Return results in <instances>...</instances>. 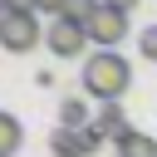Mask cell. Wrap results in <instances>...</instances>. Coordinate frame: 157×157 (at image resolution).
Returning <instances> with one entry per match:
<instances>
[{
  "instance_id": "4fadbf2b",
  "label": "cell",
  "mask_w": 157,
  "mask_h": 157,
  "mask_svg": "<svg viewBox=\"0 0 157 157\" xmlns=\"http://www.w3.org/2000/svg\"><path fill=\"white\" fill-rule=\"evenodd\" d=\"M39 10H44V15H54V20H59V10H64V0H39Z\"/></svg>"
},
{
  "instance_id": "6da1fadb",
  "label": "cell",
  "mask_w": 157,
  "mask_h": 157,
  "mask_svg": "<svg viewBox=\"0 0 157 157\" xmlns=\"http://www.w3.org/2000/svg\"><path fill=\"white\" fill-rule=\"evenodd\" d=\"M128 83H132V69H128V59H123L118 49H93V54L83 59V93H88V98H98V103H123Z\"/></svg>"
},
{
  "instance_id": "3957f363",
  "label": "cell",
  "mask_w": 157,
  "mask_h": 157,
  "mask_svg": "<svg viewBox=\"0 0 157 157\" xmlns=\"http://www.w3.org/2000/svg\"><path fill=\"white\" fill-rule=\"evenodd\" d=\"M39 39H44L39 15H20V10H10V15L0 20V44H5L10 54H29Z\"/></svg>"
},
{
  "instance_id": "9a60e30c",
  "label": "cell",
  "mask_w": 157,
  "mask_h": 157,
  "mask_svg": "<svg viewBox=\"0 0 157 157\" xmlns=\"http://www.w3.org/2000/svg\"><path fill=\"white\" fill-rule=\"evenodd\" d=\"M0 20H5V10H0Z\"/></svg>"
},
{
  "instance_id": "ba28073f",
  "label": "cell",
  "mask_w": 157,
  "mask_h": 157,
  "mask_svg": "<svg viewBox=\"0 0 157 157\" xmlns=\"http://www.w3.org/2000/svg\"><path fill=\"white\" fill-rule=\"evenodd\" d=\"M118 157H157V137H147V132H128V137L118 142Z\"/></svg>"
},
{
  "instance_id": "5bb4252c",
  "label": "cell",
  "mask_w": 157,
  "mask_h": 157,
  "mask_svg": "<svg viewBox=\"0 0 157 157\" xmlns=\"http://www.w3.org/2000/svg\"><path fill=\"white\" fill-rule=\"evenodd\" d=\"M108 5H113V10H123V15H128V10H132V5H137V0H108Z\"/></svg>"
},
{
  "instance_id": "30bf717a",
  "label": "cell",
  "mask_w": 157,
  "mask_h": 157,
  "mask_svg": "<svg viewBox=\"0 0 157 157\" xmlns=\"http://www.w3.org/2000/svg\"><path fill=\"white\" fill-rule=\"evenodd\" d=\"M98 5H103V0H64V10H59V20H69V25H88Z\"/></svg>"
},
{
  "instance_id": "52a82bcc",
  "label": "cell",
  "mask_w": 157,
  "mask_h": 157,
  "mask_svg": "<svg viewBox=\"0 0 157 157\" xmlns=\"http://www.w3.org/2000/svg\"><path fill=\"white\" fill-rule=\"evenodd\" d=\"M20 142H25V128H20V118L0 108V157H15V152H20Z\"/></svg>"
},
{
  "instance_id": "2e32d148",
  "label": "cell",
  "mask_w": 157,
  "mask_h": 157,
  "mask_svg": "<svg viewBox=\"0 0 157 157\" xmlns=\"http://www.w3.org/2000/svg\"><path fill=\"white\" fill-rule=\"evenodd\" d=\"M113 157H118V152H113Z\"/></svg>"
},
{
  "instance_id": "8fae6325",
  "label": "cell",
  "mask_w": 157,
  "mask_h": 157,
  "mask_svg": "<svg viewBox=\"0 0 157 157\" xmlns=\"http://www.w3.org/2000/svg\"><path fill=\"white\" fill-rule=\"evenodd\" d=\"M103 142H108V132H103L98 123H88V128H83V147L93 152V147H103Z\"/></svg>"
},
{
  "instance_id": "7c38bea8",
  "label": "cell",
  "mask_w": 157,
  "mask_h": 157,
  "mask_svg": "<svg viewBox=\"0 0 157 157\" xmlns=\"http://www.w3.org/2000/svg\"><path fill=\"white\" fill-rule=\"evenodd\" d=\"M137 49H142L147 59H157V25H152V29H142V39H137Z\"/></svg>"
},
{
  "instance_id": "9c48e42d",
  "label": "cell",
  "mask_w": 157,
  "mask_h": 157,
  "mask_svg": "<svg viewBox=\"0 0 157 157\" xmlns=\"http://www.w3.org/2000/svg\"><path fill=\"white\" fill-rule=\"evenodd\" d=\"M54 157H88V147H83V132H69V128H59V132H54Z\"/></svg>"
},
{
  "instance_id": "8992f818",
  "label": "cell",
  "mask_w": 157,
  "mask_h": 157,
  "mask_svg": "<svg viewBox=\"0 0 157 157\" xmlns=\"http://www.w3.org/2000/svg\"><path fill=\"white\" fill-rule=\"evenodd\" d=\"M93 123V113H88V103L78 98V93H69L64 103H59V128H69V132H83Z\"/></svg>"
},
{
  "instance_id": "277c9868",
  "label": "cell",
  "mask_w": 157,
  "mask_h": 157,
  "mask_svg": "<svg viewBox=\"0 0 157 157\" xmlns=\"http://www.w3.org/2000/svg\"><path fill=\"white\" fill-rule=\"evenodd\" d=\"M44 44H49V54H54V59H78V54L88 49V34H83V25L54 20V25L44 29Z\"/></svg>"
},
{
  "instance_id": "7a4b0ae2",
  "label": "cell",
  "mask_w": 157,
  "mask_h": 157,
  "mask_svg": "<svg viewBox=\"0 0 157 157\" xmlns=\"http://www.w3.org/2000/svg\"><path fill=\"white\" fill-rule=\"evenodd\" d=\"M83 34H88V44L93 49H118V39H128V15L123 10H113L108 0L93 10V20L83 25Z\"/></svg>"
},
{
  "instance_id": "5b68a950",
  "label": "cell",
  "mask_w": 157,
  "mask_h": 157,
  "mask_svg": "<svg viewBox=\"0 0 157 157\" xmlns=\"http://www.w3.org/2000/svg\"><path fill=\"white\" fill-rule=\"evenodd\" d=\"M93 123H98V128H103V132H108L113 142H123L128 132H137V128L128 123V108H123V103H98V113H93Z\"/></svg>"
}]
</instances>
